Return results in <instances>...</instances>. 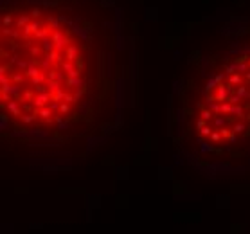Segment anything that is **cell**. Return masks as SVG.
I'll return each instance as SVG.
<instances>
[{
  "label": "cell",
  "instance_id": "obj_1",
  "mask_svg": "<svg viewBox=\"0 0 250 234\" xmlns=\"http://www.w3.org/2000/svg\"><path fill=\"white\" fill-rule=\"evenodd\" d=\"M135 51L117 0H0L2 137L85 157L121 124Z\"/></svg>",
  "mask_w": 250,
  "mask_h": 234
},
{
  "label": "cell",
  "instance_id": "obj_2",
  "mask_svg": "<svg viewBox=\"0 0 250 234\" xmlns=\"http://www.w3.org/2000/svg\"><path fill=\"white\" fill-rule=\"evenodd\" d=\"M171 133L202 171L250 169V13L221 20L191 51L173 88Z\"/></svg>",
  "mask_w": 250,
  "mask_h": 234
}]
</instances>
